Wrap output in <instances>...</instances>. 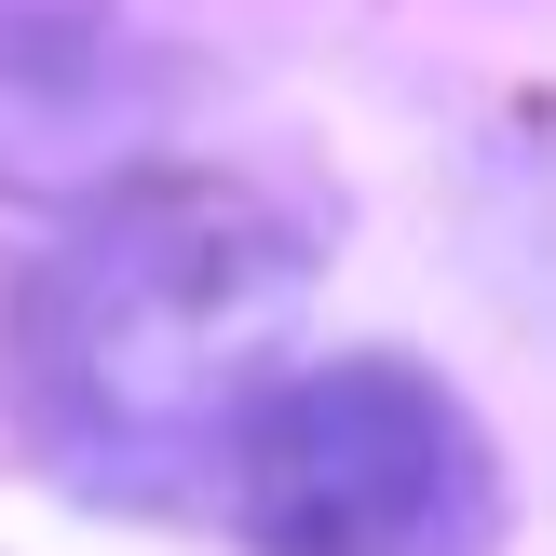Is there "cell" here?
I'll return each instance as SVG.
<instances>
[{
    "mask_svg": "<svg viewBox=\"0 0 556 556\" xmlns=\"http://www.w3.org/2000/svg\"><path fill=\"white\" fill-rule=\"evenodd\" d=\"M313 244L244 177H136L27 271L14 299V407L68 476L163 489L217 462L271 340L299 326Z\"/></svg>",
    "mask_w": 556,
    "mask_h": 556,
    "instance_id": "obj_1",
    "label": "cell"
},
{
    "mask_svg": "<svg viewBox=\"0 0 556 556\" xmlns=\"http://www.w3.org/2000/svg\"><path fill=\"white\" fill-rule=\"evenodd\" d=\"M231 530L258 556H489L503 543V462L489 421L407 353L258 380L217 434Z\"/></svg>",
    "mask_w": 556,
    "mask_h": 556,
    "instance_id": "obj_2",
    "label": "cell"
}]
</instances>
